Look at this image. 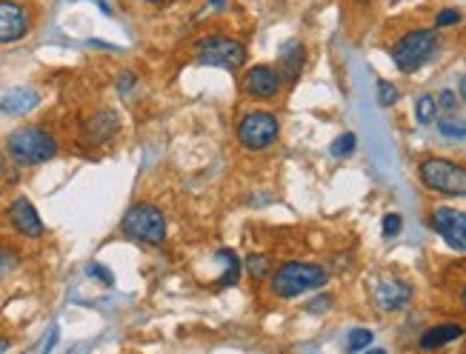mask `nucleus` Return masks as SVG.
Wrapping results in <instances>:
<instances>
[{"mask_svg":"<svg viewBox=\"0 0 466 354\" xmlns=\"http://www.w3.org/2000/svg\"><path fill=\"white\" fill-rule=\"evenodd\" d=\"M238 143L246 149V152H263L269 149L278 134H280V123L272 112H263V109H255V112H246L241 120H238Z\"/></svg>","mask_w":466,"mask_h":354,"instance_id":"6","label":"nucleus"},{"mask_svg":"<svg viewBox=\"0 0 466 354\" xmlns=\"http://www.w3.org/2000/svg\"><path fill=\"white\" fill-rule=\"evenodd\" d=\"M32 26L29 9L18 0H0V43H18Z\"/></svg>","mask_w":466,"mask_h":354,"instance_id":"9","label":"nucleus"},{"mask_svg":"<svg viewBox=\"0 0 466 354\" xmlns=\"http://www.w3.org/2000/svg\"><path fill=\"white\" fill-rule=\"evenodd\" d=\"M438 131L443 137H452V140H463L466 137V123L463 120H455V117H446L438 123Z\"/></svg>","mask_w":466,"mask_h":354,"instance_id":"21","label":"nucleus"},{"mask_svg":"<svg viewBox=\"0 0 466 354\" xmlns=\"http://www.w3.org/2000/svg\"><path fill=\"white\" fill-rule=\"evenodd\" d=\"M120 232L140 246H164L166 243V218L154 203L140 200L126 208V215L120 220Z\"/></svg>","mask_w":466,"mask_h":354,"instance_id":"3","label":"nucleus"},{"mask_svg":"<svg viewBox=\"0 0 466 354\" xmlns=\"http://www.w3.org/2000/svg\"><path fill=\"white\" fill-rule=\"evenodd\" d=\"M326 280H329V274H326L324 266L303 263V260H289V263H283L272 274L269 289L280 300H295V297H300L306 292H315V289L326 286Z\"/></svg>","mask_w":466,"mask_h":354,"instance_id":"1","label":"nucleus"},{"mask_svg":"<svg viewBox=\"0 0 466 354\" xmlns=\"http://www.w3.org/2000/svg\"><path fill=\"white\" fill-rule=\"evenodd\" d=\"M18 260H21L18 252H12V249H6V246H0V280L18 269Z\"/></svg>","mask_w":466,"mask_h":354,"instance_id":"24","label":"nucleus"},{"mask_svg":"<svg viewBox=\"0 0 466 354\" xmlns=\"http://www.w3.org/2000/svg\"><path fill=\"white\" fill-rule=\"evenodd\" d=\"M355 149H358V137H355L352 131H343L341 137L332 140V146H329V152H332L335 158H349Z\"/></svg>","mask_w":466,"mask_h":354,"instance_id":"20","label":"nucleus"},{"mask_svg":"<svg viewBox=\"0 0 466 354\" xmlns=\"http://www.w3.org/2000/svg\"><path fill=\"white\" fill-rule=\"evenodd\" d=\"M38 103H40V95L35 89L18 86V89H12V92H6L4 98H0V112H4V114H26Z\"/></svg>","mask_w":466,"mask_h":354,"instance_id":"14","label":"nucleus"},{"mask_svg":"<svg viewBox=\"0 0 466 354\" xmlns=\"http://www.w3.org/2000/svg\"><path fill=\"white\" fill-rule=\"evenodd\" d=\"M460 98H463V100H466V78H463V81H460Z\"/></svg>","mask_w":466,"mask_h":354,"instance_id":"32","label":"nucleus"},{"mask_svg":"<svg viewBox=\"0 0 466 354\" xmlns=\"http://www.w3.org/2000/svg\"><path fill=\"white\" fill-rule=\"evenodd\" d=\"M409 300H412V286L404 280L390 277V280H380L375 286V303L383 312H401L409 306Z\"/></svg>","mask_w":466,"mask_h":354,"instance_id":"12","label":"nucleus"},{"mask_svg":"<svg viewBox=\"0 0 466 354\" xmlns=\"http://www.w3.org/2000/svg\"><path fill=\"white\" fill-rule=\"evenodd\" d=\"M438 109H443V112H449V114H452V112L458 109V95H455L452 89H443V92H441V98H438Z\"/></svg>","mask_w":466,"mask_h":354,"instance_id":"28","label":"nucleus"},{"mask_svg":"<svg viewBox=\"0 0 466 354\" xmlns=\"http://www.w3.org/2000/svg\"><path fill=\"white\" fill-rule=\"evenodd\" d=\"M132 86H135V75H120L118 89H120V92H126V89H132Z\"/></svg>","mask_w":466,"mask_h":354,"instance_id":"30","label":"nucleus"},{"mask_svg":"<svg viewBox=\"0 0 466 354\" xmlns=\"http://www.w3.org/2000/svg\"><path fill=\"white\" fill-rule=\"evenodd\" d=\"M6 152L21 166H38L57 155V140L43 126H21L6 137Z\"/></svg>","mask_w":466,"mask_h":354,"instance_id":"2","label":"nucleus"},{"mask_svg":"<svg viewBox=\"0 0 466 354\" xmlns=\"http://www.w3.org/2000/svg\"><path fill=\"white\" fill-rule=\"evenodd\" d=\"M217 257H223V260H226V274L220 277V286H223V289L235 286L238 277H241V260H238V254L232 252V249H220V252H217Z\"/></svg>","mask_w":466,"mask_h":354,"instance_id":"17","label":"nucleus"},{"mask_svg":"<svg viewBox=\"0 0 466 354\" xmlns=\"http://www.w3.org/2000/svg\"><path fill=\"white\" fill-rule=\"evenodd\" d=\"M198 54V63L203 66H217V69H226V72H235V69L244 66L246 60V49L244 43L232 40V37H223V35H209L198 43L195 49Z\"/></svg>","mask_w":466,"mask_h":354,"instance_id":"7","label":"nucleus"},{"mask_svg":"<svg viewBox=\"0 0 466 354\" xmlns=\"http://www.w3.org/2000/svg\"><path fill=\"white\" fill-rule=\"evenodd\" d=\"M326 306H332V297H329V295H321V297H315V300L306 303V312L321 314V312H326Z\"/></svg>","mask_w":466,"mask_h":354,"instance_id":"29","label":"nucleus"},{"mask_svg":"<svg viewBox=\"0 0 466 354\" xmlns=\"http://www.w3.org/2000/svg\"><path fill=\"white\" fill-rule=\"evenodd\" d=\"M429 226L446 240L449 249L466 252V211L449 208V206H438V208H432V215H429Z\"/></svg>","mask_w":466,"mask_h":354,"instance_id":"8","label":"nucleus"},{"mask_svg":"<svg viewBox=\"0 0 466 354\" xmlns=\"http://www.w3.org/2000/svg\"><path fill=\"white\" fill-rule=\"evenodd\" d=\"M303 63H306V49H303V43H297V40H289L286 46H283V52H280V81H286V83H295L297 78H300V69H303Z\"/></svg>","mask_w":466,"mask_h":354,"instance_id":"15","label":"nucleus"},{"mask_svg":"<svg viewBox=\"0 0 466 354\" xmlns=\"http://www.w3.org/2000/svg\"><path fill=\"white\" fill-rule=\"evenodd\" d=\"M455 23H460V12H458V9H443V12L435 18V26H438V29L455 26Z\"/></svg>","mask_w":466,"mask_h":354,"instance_id":"27","label":"nucleus"},{"mask_svg":"<svg viewBox=\"0 0 466 354\" xmlns=\"http://www.w3.org/2000/svg\"><path fill=\"white\" fill-rule=\"evenodd\" d=\"M9 223L15 226V232H21L23 237H43V220L38 215V208L32 206L29 197H15L9 203Z\"/></svg>","mask_w":466,"mask_h":354,"instance_id":"11","label":"nucleus"},{"mask_svg":"<svg viewBox=\"0 0 466 354\" xmlns=\"http://www.w3.org/2000/svg\"><path fill=\"white\" fill-rule=\"evenodd\" d=\"M372 346V331L369 329H355L349 331V340H346V348L349 351H363Z\"/></svg>","mask_w":466,"mask_h":354,"instance_id":"23","label":"nucleus"},{"mask_svg":"<svg viewBox=\"0 0 466 354\" xmlns=\"http://www.w3.org/2000/svg\"><path fill=\"white\" fill-rule=\"evenodd\" d=\"M415 117H418L421 126L435 123V117H438V100L432 95H421L418 103H415Z\"/></svg>","mask_w":466,"mask_h":354,"instance_id":"18","label":"nucleus"},{"mask_svg":"<svg viewBox=\"0 0 466 354\" xmlns=\"http://www.w3.org/2000/svg\"><path fill=\"white\" fill-rule=\"evenodd\" d=\"M355 4H369V0H355Z\"/></svg>","mask_w":466,"mask_h":354,"instance_id":"35","label":"nucleus"},{"mask_svg":"<svg viewBox=\"0 0 466 354\" xmlns=\"http://www.w3.org/2000/svg\"><path fill=\"white\" fill-rule=\"evenodd\" d=\"M86 274H89V277H98L103 286H115V274H112L109 269L98 266V263H89V266H86Z\"/></svg>","mask_w":466,"mask_h":354,"instance_id":"25","label":"nucleus"},{"mask_svg":"<svg viewBox=\"0 0 466 354\" xmlns=\"http://www.w3.org/2000/svg\"><path fill=\"white\" fill-rule=\"evenodd\" d=\"M140 4H154V6H158V4H166V0H140Z\"/></svg>","mask_w":466,"mask_h":354,"instance_id":"34","label":"nucleus"},{"mask_svg":"<svg viewBox=\"0 0 466 354\" xmlns=\"http://www.w3.org/2000/svg\"><path fill=\"white\" fill-rule=\"evenodd\" d=\"M438 46V35L435 29H412L407 32L395 46H392V63L398 66V72L412 75L429 60V54Z\"/></svg>","mask_w":466,"mask_h":354,"instance_id":"5","label":"nucleus"},{"mask_svg":"<svg viewBox=\"0 0 466 354\" xmlns=\"http://www.w3.org/2000/svg\"><path fill=\"white\" fill-rule=\"evenodd\" d=\"M401 226H404V220H401V215H386L383 218V237H395L398 232H401Z\"/></svg>","mask_w":466,"mask_h":354,"instance_id":"26","label":"nucleus"},{"mask_svg":"<svg viewBox=\"0 0 466 354\" xmlns=\"http://www.w3.org/2000/svg\"><path fill=\"white\" fill-rule=\"evenodd\" d=\"M398 98H401L398 86H392L390 81H377V103L380 106H395Z\"/></svg>","mask_w":466,"mask_h":354,"instance_id":"22","label":"nucleus"},{"mask_svg":"<svg viewBox=\"0 0 466 354\" xmlns=\"http://www.w3.org/2000/svg\"><path fill=\"white\" fill-rule=\"evenodd\" d=\"M418 177L429 191L443 197H466V166L446 158H426L418 166Z\"/></svg>","mask_w":466,"mask_h":354,"instance_id":"4","label":"nucleus"},{"mask_svg":"<svg viewBox=\"0 0 466 354\" xmlns=\"http://www.w3.org/2000/svg\"><path fill=\"white\" fill-rule=\"evenodd\" d=\"M244 92L255 100H272L278 98L280 92V75H278V69L266 66V63H258L252 69H246V75H244Z\"/></svg>","mask_w":466,"mask_h":354,"instance_id":"10","label":"nucleus"},{"mask_svg":"<svg viewBox=\"0 0 466 354\" xmlns=\"http://www.w3.org/2000/svg\"><path fill=\"white\" fill-rule=\"evenodd\" d=\"M81 129H84V137L89 140V143L101 146V143H106V140H112V137L118 134V129H120V117H118L112 109H101V112L89 114V117L84 120Z\"/></svg>","mask_w":466,"mask_h":354,"instance_id":"13","label":"nucleus"},{"mask_svg":"<svg viewBox=\"0 0 466 354\" xmlns=\"http://www.w3.org/2000/svg\"><path fill=\"white\" fill-rule=\"evenodd\" d=\"M460 306L466 309V286H463V292H460Z\"/></svg>","mask_w":466,"mask_h":354,"instance_id":"33","label":"nucleus"},{"mask_svg":"<svg viewBox=\"0 0 466 354\" xmlns=\"http://www.w3.org/2000/svg\"><path fill=\"white\" fill-rule=\"evenodd\" d=\"M244 266H246V271H249L252 280H266V274H269V269H272V260H269L266 254H249Z\"/></svg>","mask_w":466,"mask_h":354,"instance_id":"19","label":"nucleus"},{"mask_svg":"<svg viewBox=\"0 0 466 354\" xmlns=\"http://www.w3.org/2000/svg\"><path fill=\"white\" fill-rule=\"evenodd\" d=\"M463 334H466V329L460 323H438V326H432V329H426L421 334L418 346L429 351V348H441V346H446L452 340H460Z\"/></svg>","mask_w":466,"mask_h":354,"instance_id":"16","label":"nucleus"},{"mask_svg":"<svg viewBox=\"0 0 466 354\" xmlns=\"http://www.w3.org/2000/svg\"><path fill=\"white\" fill-rule=\"evenodd\" d=\"M6 172V158H4V152H0V175Z\"/></svg>","mask_w":466,"mask_h":354,"instance_id":"31","label":"nucleus"}]
</instances>
